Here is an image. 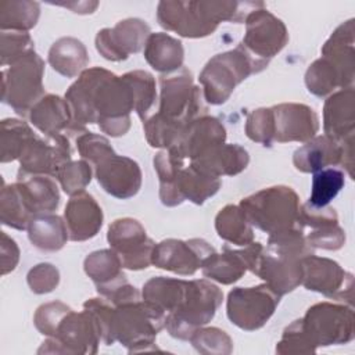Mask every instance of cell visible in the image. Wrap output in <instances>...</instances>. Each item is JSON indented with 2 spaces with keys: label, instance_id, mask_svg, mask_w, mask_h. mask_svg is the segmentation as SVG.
I'll return each instance as SVG.
<instances>
[{
  "label": "cell",
  "instance_id": "obj_1",
  "mask_svg": "<svg viewBox=\"0 0 355 355\" xmlns=\"http://www.w3.org/2000/svg\"><path fill=\"white\" fill-rule=\"evenodd\" d=\"M65 100L72 112L68 135L83 133L87 123H97L111 137L123 136L130 129V112L136 107L133 89L123 76L108 69L86 68L68 87Z\"/></svg>",
  "mask_w": 355,
  "mask_h": 355
},
{
  "label": "cell",
  "instance_id": "obj_2",
  "mask_svg": "<svg viewBox=\"0 0 355 355\" xmlns=\"http://www.w3.org/2000/svg\"><path fill=\"white\" fill-rule=\"evenodd\" d=\"M262 7V1L162 0L157 7V21L165 31L200 39L212 35L220 22H244L250 12Z\"/></svg>",
  "mask_w": 355,
  "mask_h": 355
},
{
  "label": "cell",
  "instance_id": "obj_3",
  "mask_svg": "<svg viewBox=\"0 0 355 355\" xmlns=\"http://www.w3.org/2000/svg\"><path fill=\"white\" fill-rule=\"evenodd\" d=\"M313 251L301 230L270 234L255 275L282 297L301 284V261Z\"/></svg>",
  "mask_w": 355,
  "mask_h": 355
},
{
  "label": "cell",
  "instance_id": "obj_4",
  "mask_svg": "<svg viewBox=\"0 0 355 355\" xmlns=\"http://www.w3.org/2000/svg\"><path fill=\"white\" fill-rule=\"evenodd\" d=\"M268 65V61L252 55L241 43L233 50L214 55L198 76L204 100L211 105L226 103L237 85L250 75L259 73Z\"/></svg>",
  "mask_w": 355,
  "mask_h": 355
},
{
  "label": "cell",
  "instance_id": "obj_5",
  "mask_svg": "<svg viewBox=\"0 0 355 355\" xmlns=\"http://www.w3.org/2000/svg\"><path fill=\"white\" fill-rule=\"evenodd\" d=\"M240 208L257 229L270 234L304 230L300 222V197L290 186L265 187L240 201Z\"/></svg>",
  "mask_w": 355,
  "mask_h": 355
},
{
  "label": "cell",
  "instance_id": "obj_6",
  "mask_svg": "<svg viewBox=\"0 0 355 355\" xmlns=\"http://www.w3.org/2000/svg\"><path fill=\"white\" fill-rule=\"evenodd\" d=\"M166 313L154 304L141 300L114 306L111 333L129 352L157 349L155 338L165 327Z\"/></svg>",
  "mask_w": 355,
  "mask_h": 355
},
{
  "label": "cell",
  "instance_id": "obj_7",
  "mask_svg": "<svg viewBox=\"0 0 355 355\" xmlns=\"http://www.w3.org/2000/svg\"><path fill=\"white\" fill-rule=\"evenodd\" d=\"M222 300V290L211 280H189L187 295L175 311L166 315L165 329L173 338L189 340L197 329L214 319Z\"/></svg>",
  "mask_w": 355,
  "mask_h": 355
},
{
  "label": "cell",
  "instance_id": "obj_8",
  "mask_svg": "<svg viewBox=\"0 0 355 355\" xmlns=\"http://www.w3.org/2000/svg\"><path fill=\"white\" fill-rule=\"evenodd\" d=\"M44 61L31 50L1 72V100L18 115L25 116L44 96Z\"/></svg>",
  "mask_w": 355,
  "mask_h": 355
},
{
  "label": "cell",
  "instance_id": "obj_9",
  "mask_svg": "<svg viewBox=\"0 0 355 355\" xmlns=\"http://www.w3.org/2000/svg\"><path fill=\"white\" fill-rule=\"evenodd\" d=\"M300 319L304 333L316 348L348 344L355 337L354 309L344 302H318Z\"/></svg>",
  "mask_w": 355,
  "mask_h": 355
},
{
  "label": "cell",
  "instance_id": "obj_10",
  "mask_svg": "<svg viewBox=\"0 0 355 355\" xmlns=\"http://www.w3.org/2000/svg\"><path fill=\"white\" fill-rule=\"evenodd\" d=\"M101 331L94 315L85 309L69 311L60 322L55 334L42 343L37 354H82L92 355L98 349Z\"/></svg>",
  "mask_w": 355,
  "mask_h": 355
},
{
  "label": "cell",
  "instance_id": "obj_11",
  "mask_svg": "<svg viewBox=\"0 0 355 355\" xmlns=\"http://www.w3.org/2000/svg\"><path fill=\"white\" fill-rule=\"evenodd\" d=\"M280 295L266 283L254 287H234L226 300L227 319L244 331L263 327L273 316Z\"/></svg>",
  "mask_w": 355,
  "mask_h": 355
},
{
  "label": "cell",
  "instance_id": "obj_12",
  "mask_svg": "<svg viewBox=\"0 0 355 355\" xmlns=\"http://www.w3.org/2000/svg\"><path fill=\"white\" fill-rule=\"evenodd\" d=\"M159 89L158 112L166 118L190 123L207 111L202 90L194 85L193 73L184 67L159 76Z\"/></svg>",
  "mask_w": 355,
  "mask_h": 355
},
{
  "label": "cell",
  "instance_id": "obj_13",
  "mask_svg": "<svg viewBox=\"0 0 355 355\" xmlns=\"http://www.w3.org/2000/svg\"><path fill=\"white\" fill-rule=\"evenodd\" d=\"M302 280L301 284L309 290L330 300L347 302L352 306L354 302V275L343 269V266L324 257H316L315 254L304 257Z\"/></svg>",
  "mask_w": 355,
  "mask_h": 355
},
{
  "label": "cell",
  "instance_id": "obj_14",
  "mask_svg": "<svg viewBox=\"0 0 355 355\" xmlns=\"http://www.w3.org/2000/svg\"><path fill=\"white\" fill-rule=\"evenodd\" d=\"M107 240L111 250L118 255L122 268L141 270L151 265L155 243L147 236L144 226L137 219L119 218L111 222Z\"/></svg>",
  "mask_w": 355,
  "mask_h": 355
},
{
  "label": "cell",
  "instance_id": "obj_15",
  "mask_svg": "<svg viewBox=\"0 0 355 355\" xmlns=\"http://www.w3.org/2000/svg\"><path fill=\"white\" fill-rule=\"evenodd\" d=\"M293 164L302 173L341 165L354 179V141L340 143L326 135L315 136L294 151Z\"/></svg>",
  "mask_w": 355,
  "mask_h": 355
},
{
  "label": "cell",
  "instance_id": "obj_16",
  "mask_svg": "<svg viewBox=\"0 0 355 355\" xmlns=\"http://www.w3.org/2000/svg\"><path fill=\"white\" fill-rule=\"evenodd\" d=\"M214 252L215 248L204 239H165L155 244L151 265L180 276H191Z\"/></svg>",
  "mask_w": 355,
  "mask_h": 355
},
{
  "label": "cell",
  "instance_id": "obj_17",
  "mask_svg": "<svg viewBox=\"0 0 355 355\" xmlns=\"http://www.w3.org/2000/svg\"><path fill=\"white\" fill-rule=\"evenodd\" d=\"M244 22L245 35L241 44L259 60L269 62L288 42L284 22L265 7L250 12Z\"/></svg>",
  "mask_w": 355,
  "mask_h": 355
},
{
  "label": "cell",
  "instance_id": "obj_18",
  "mask_svg": "<svg viewBox=\"0 0 355 355\" xmlns=\"http://www.w3.org/2000/svg\"><path fill=\"white\" fill-rule=\"evenodd\" d=\"M71 144L65 135L35 137L19 157L17 176L47 175L55 178L58 171L71 161Z\"/></svg>",
  "mask_w": 355,
  "mask_h": 355
},
{
  "label": "cell",
  "instance_id": "obj_19",
  "mask_svg": "<svg viewBox=\"0 0 355 355\" xmlns=\"http://www.w3.org/2000/svg\"><path fill=\"white\" fill-rule=\"evenodd\" d=\"M150 26L139 18H126L112 28L97 32L96 50L108 61H123L130 54L139 53L150 36Z\"/></svg>",
  "mask_w": 355,
  "mask_h": 355
},
{
  "label": "cell",
  "instance_id": "obj_20",
  "mask_svg": "<svg viewBox=\"0 0 355 355\" xmlns=\"http://www.w3.org/2000/svg\"><path fill=\"white\" fill-rule=\"evenodd\" d=\"M93 168L101 189L115 198L128 200L136 196L141 187V169L129 157L112 153Z\"/></svg>",
  "mask_w": 355,
  "mask_h": 355
},
{
  "label": "cell",
  "instance_id": "obj_21",
  "mask_svg": "<svg viewBox=\"0 0 355 355\" xmlns=\"http://www.w3.org/2000/svg\"><path fill=\"white\" fill-rule=\"evenodd\" d=\"M273 116V141L305 143L319 130L318 114L309 105L282 103L270 107Z\"/></svg>",
  "mask_w": 355,
  "mask_h": 355
},
{
  "label": "cell",
  "instance_id": "obj_22",
  "mask_svg": "<svg viewBox=\"0 0 355 355\" xmlns=\"http://www.w3.org/2000/svg\"><path fill=\"white\" fill-rule=\"evenodd\" d=\"M300 222L311 232L305 236L311 247L337 251L345 244V232L338 225V215L331 207H312L305 202L300 208Z\"/></svg>",
  "mask_w": 355,
  "mask_h": 355
},
{
  "label": "cell",
  "instance_id": "obj_23",
  "mask_svg": "<svg viewBox=\"0 0 355 355\" xmlns=\"http://www.w3.org/2000/svg\"><path fill=\"white\" fill-rule=\"evenodd\" d=\"M103 219L101 207L86 191L71 196L65 205L64 220L72 241H86L97 236L103 226Z\"/></svg>",
  "mask_w": 355,
  "mask_h": 355
},
{
  "label": "cell",
  "instance_id": "obj_24",
  "mask_svg": "<svg viewBox=\"0 0 355 355\" xmlns=\"http://www.w3.org/2000/svg\"><path fill=\"white\" fill-rule=\"evenodd\" d=\"M225 141L226 129L223 123L215 116L201 115L186 126L179 146L171 150L176 151L182 158L194 161Z\"/></svg>",
  "mask_w": 355,
  "mask_h": 355
},
{
  "label": "cell",
  "instance_id": "obj_25",
  "mask_svg": "<svg viewBox=\"0 0 355 355\" xmlns=\"http://www.w3.org/2000/svg\"><path fill=\"white\" fill-rule=\"evenodd\" d=\"M324 135L340 141H354L355 135V94L354 87L340 89L327 96L323 105Z\"/></svg>",
  "mask_w": 355,
  "mask_h": 355
},
{
  "label": "cell",
  "instance_id": "obj_26",
  "mask_svg": "<svg viewBox=\"0 0 355 355\" xmlns=\"http://www.w3.org/2000/svg\"><path fill=\"white\" fill-rule=\"evenodd\" d=\"M354 19L338 25L322 47V57L326 58L338 72L343 89L352 87L355 76L354 49Z\"/></svg>",
  "mask_w": 355,
  "mask_h": 355
},
{
  "label": "cell",
  "instance_id": "obj_27",
  "mask_svg": "<svg viewBox=\"0 0 355 355\" xmlns=\"http://www.w3.org/2000/svg\"><path fill=\"white\" fill-rule=\"evenodd\" d=\"M83 269L94 283L98 295L105 300L129 283L122 272V263L118 255L111 248L89 254L85 258Z\"/></svg>",
  "mask_w": 355,
  "mask_h": 355
},
{
  "label": "cell",
  "instance_id": "obj_28",
  "mask_svg": "<svg viewBox=\"0 0 355 355\" xmlns=\"http://www.w3.org/2000/svg\"><path fill=\"white\" fill-rule=\"evenodd\" d=\"M31 123L44 136L67 133L72 123V112L65 97L44 94L29 111Z\"/></svg>",
  "mask_w": 355,
  "mask_h": 355
},
{
  "label": "cell",
  "instance_id": "obj_29",
  "mask_svg": "<svg viewBox=\"0 0 355 355\" xmlns=\"http://www.w3.org/2000/svg\"><path fill=\"white\" fill-rule=\"evenodd\" d=\"M250 162L248 151L240 144H220L202 157L191 161L198 169L215 176H234L243 172Z\"/></svg>",
  "mask_w": 355,
  "mask_h": 355
},
{
  "label": "cell",
  "instance_id": "obj_30",
  "mask_svg": "<svg viewBox=\"0 0 355 355\" xmlns=\"http://www.w3.org/2000/svg\"><path fill=\"white\" fill-rule=\"evenodd\" d=\"M19 191L33 215L50 214L60 205V190L55 180L47 175L17 176Z\"/></svg>",
  "mask_w": 355,
  "mask_h": 355
},
{
  "label": "cell",
  "instance_id": "obj_31",
  "mask_svg": "<svg viewBox=\"0 0 355 355\" xmlns=\"http://www.w3.org/2000/svg\"><path fill=\"white\" fill-rule=\"evenodd\" d=\"M144 58L153 69L168 75L183 67L184 49L180 40L165 32H155L146 42Z\"/></svg>",
  "mask_w": 355,
  "mask_h": 355
},
{
  "label": "cell",
  "instance_id": "obj_32",
  "mask_svg": "<svg viewBox=\"0 0 355 355\" xmlns=\"http://www.w3.org/2000/svg\"><path fill=\"white\" fill-rule=\"evenodd\" d=\"M47 61L57 73L65 78H75L86 69L90 58L85 44L79 39L65 36L51 44Z\"/></svg>",
  "mask_w": 355,
  "mask_h": 355
},
{
  "label": "cell",
  "instance_id": "obj_33",
  "mask_svg": "<svg viewBox=\"0 0 355 355\" xmlns=\"http://www.w3.org/2000/svg\"><path fill=\"white\" fill-rule=\"evenodd\" d=\"M26 230L32 245L44 252L60 251L69 240L65 220L51 212L35 215Z\"/></svg>",
  "mask_w": 355,
  "mask_h": 355
},
{
  "label": "cell",
  "instance_id": "obj_34",
  "mask_svg": "<svg viewBox=\"0 0 355 355\" xmlns=\"http://www.w3.org/2000/svg\"><path fill=\"white\" fill-rule=\"evenodd\" d=\"M183 161L184 158L173 150H161L153 159L159 180V200L165 207H176L184 201L178 190V176L184 166Z\"/></svg>",
  "mask_w": 355,
  "mask_h": 355
},
{
  "label": "cell",
  "instance_id": "obj_35",
  "mask_svg": "<svg viewBox=\"0 0 355 355\" xmlns=\"http://www.w3.org/2000/svg\"><path fill=\"white\" fill-rule=\"evenodd\" d=\"M189 280L157 276L143 284L141 298L162 309L166 315L175 311L186 298Z\"/></svg>",
  "mask_w": 355,
  "mask_h": 355
},
{
  "label": "cell",
  "instance_id": "obj_36",
  "mask_svg": "<svg viewBox=\"0 0 355 355\" xmlns=\"http://www.w3.org/2000/svg\"><path fill=\"white\" fill-rule=\"evenodd\" d=\"M201 272L208 280L229 286L244 276L247 265L240 250H233L225 245L220 254L215 251L202 262Z\"/></svg>",
  "mask_w": 355,
  "mask_h": 355
},
{
  "label": "cell",
  "instance_id": "obj_37",
  "mask_svg": "<svg viewBox=\"0 0 355 355\" xmlns=\"http://www.w3.org/2000/svg\"><path fill=\"white\" fill-rule=\"evenodd\" d=\"M222 186L220 178H215L193 164L183 166L178 176V190L183 200H189L196 205H202L208 198L214 197Z\"/></svg>",
  "mask_w": 355,
  "mask_h": 355
},
{
  "label": "cell",
  "instance_id": "obj_38",
  "mask_svg": "<svg viewBox=\"0 0 355 355\" xmlns=\"http://www.w3.org/2000/svg\"><path fill=\"white\" fill-rule=\"evenodd\" d=\"M218 236L234 245L245 247L254 241V229L240 205L229 204L215 216Z\"/></svg>",
  "mask_w": 355,
  "mask_h": 355
},
{
  "label": "cell",
  "instance_id": "obj_39",
  "mask_svg": "<svg viewBox=\"0 0 355 355\" xmlns=\"http://www.w3.org/2000/svg\"><path fill=\"white\" fill-rule=\"evenodd\" d=\"M187 125L189 123L166 118L157 112L143 122V129L146 140L151 147L171 150L179 146Z\"/></svg>",
  "mask_w": 355,
  "mask_h": 355
},
{
  "label": "cell",
  "instance_id": "obj_40",
  "mask_svg": "<svg viewBox=\"0 0 355 355\" xmlns=\"http://www.w3.org/2000/svg\"><path fill=\"white\" fill-rule=\"evenodd\" d=\"M36 137L31 126L17 118L1 121L0 133V161L1 164L19 159L26 146Z\"/></svg>",
  "mask_w": 355,
  "mask_h": 355
},
{
  "label": "cell",
  "instance_id": "obj_41",
  "mask_svg": "<svg viewBox=\"0 0 355 355\" xmlns=\"http://www.w3.org/2000/svg\"><path fill=\"white\" fill-rule=\"evenodd\" d=\"M40 17V4L31 0L0 1V29L21 31L32 29Z\"/></svg>",
  "mask_w": 355,
  "mask_h": 355
},
{
  "label": "cell",
  "instance_id": "obj_42",
  "mask_svg": "<svg viewBox=\"0 0 355 355\" xmlns=\"http://www.w3.org/2000/svg\"><path fill=\"white\" fill-rule=\"evenodd\" d=\"M33 216L35 215L28 208L17 182L7 186L3 183L0 193L1 223L17 230H26Z\"/></svg>",
  "mask_w": 355,
  "mask_h": 355
},
{
  "label": "cell",
  "instance_id": "obj_43",
  "mask_svg": "<svg viewBox=\"0 0 355 355\" xmlns=\"http://www.w3.org/2000/svg\"><path fill=\"white\" fill-rule=\"evenodd\" d=\"M345 186V173L337 166L324 168L313 173L311 196L306 201L312 207H327Z\"/></svg>",
  "mask_w": 355,
  "mask_h": 355
},
{
  "label": "cell",
  "instance_id": "obj_44",
  "mask_svg": "<svg viewBox=\"0 0 355 355\" xmlns=\"http://www.w3.org/2000/svg\"><path fill=\"white\" fill-rule=\"evenodd\" d=\"M305 85L309 93L316 97H326L336 89H343L341 79L336 68L323 57L315 60L305 72Z\"/></svg>",
  "mask_w": 355,
  "mask_h": 355
},
{
  "label": "cell",
  "instance_id": "obj_45",
  "mask_svg": "<svg viewBox=\"0 0 355 355\" xmlns=\"http://www.w3.org/2000/svg\"><path fill=\"white\" fill-rule=\"evenodd\" d=\"M122 76L129 82L133 89L136 98L135 112L144 122L148 118V112L157 100L155 79L150 72L141 69L126 72Z\"/></svg>",
  "mask_w": 355,
  "mask_h": 355
},
{
  "label": "cell",
  "instance_id": "obj_46",
  "mask_svg": "<svg viewBox=\"0 0 355 355\" xmlns=\"http://www.w3.org/2000/svg\"><path fill=\"white\" fill-rule=\"evenodd\" d=\"M193 348L204 355H229L233 351L230 336L219 327H200L189 338Z\"/></svg>",
  "mask_w": 355,
  "mask_h": 355
},
{
  "label": "cell",
  "instance_id": "obj_47",
  "mask_svg": "<svg viewBox=\"0 0 355 355\" xmlns=\"http://www.w3.org/2000/svg\"><path fill=\"white\" fill-rule=\"evenodd\" d=\"M93 175L92 165L85 161H69L57 173L55 179L60 182L61 189L68 194L73 196L85 191V187L90 183Z\"/></svg>",
  "mask_w": 355,
  "mask_h": 355
},
{
  "label": "cell",
  "instance_id": "obj_48",
  "mask_svg": "<svg viewBox=\"0 0 355 355\" xmlns=\"http://www.w3.org/2000/svg\"><path fill=\"white\" fill-rule=\"evenodd\" d=\"M316 347L309 341L306 334L302 330L301 319L291 322L282 334V338L276 344V354L279 355H302V354H315Z\"/></svg>",
  "mask_w": 355,
  "mask_h": 355
},
{
  "label": "cell",
  "instance_id": "obj_49",
  "mask_svg": "<svg viewBox=\"0 0 355 355\" xmlns=\"http://www.w3.org/2000/svg\"><path fill=\"white\" fill-rule=\"evenodd\" d=\"M33 40L28 32L1 31L0 33V57L1 65H11L31 50H35Z\"/></svg>",
  "mask_w": 355,
  "mask_h": 355
},
{
  "label": "cell",
  "instance_id": "obj_50",
  "mask_svg": "<svg viewBox=\"0 0 355 355\" xmlns=\"http://www.w3.org/2000/svg\"><path fill=\"white\" fill-rule=\"evenodd\" d=\"M244 132L247 137L265 147L273 143V116L270 108H257L247 115Z\"/></svg>",
  "mask_w": 355,
  "mask_h": 355
},
{
  "label": "cell",
  "instance_id": "obj_51",
  "mask_svg": "<svg viewBox=\"0 0 355 355\" xmlns=\"http://www.w3.org/2000/svg\"><path fill=\"white\" fill-rule=\"evenodd\" d=\"M76 148L82 159L87 161L92 166H94L101 159L111 155L112 153H115L107 137L93 132H86V130L78 135Z\"/></svg>",
  "mask_w": 355,
  "mask_h": 355
},
{
  "label": "cell",
  "instance_id": "obj_52",
  "mask_svg": "<svg viewBox=\"0 0 355 355\" xmlns=\"http://www.w3.org/2000/svg\"><path fill=\"white\" fill-rule=\"evenodd\" d=\"M71 309H72L71 306H68L61 301L42 304L35 312L33 324L40 334L53 337L55 334V330L60 322Z\"/></svg>",
  "mask_w": 355,
  "mask_h": 355
},
{
  "label": "cell",
  "instance_id": "obj_53",
  "mask_svg": "<svg viewBox=\"0 0 355 355\" xmlns=\"http://www.w3.org/2000/svg\"><path fill=\"white\" fill-rule=\"evenodd\" d=\"M26 282L35 294H47L57 288L60 283V272L54 265L42 262L28 272Z\"/></svg>",
  "mask_w": 355,
  "mask_h": 355
},
{
  "label": "cell",
  "instance_id": "obj_54",
  "mask_svg": "<svg viewBox=\"0 0 355 355\" xmlns=\"http://www.w3.org/2000/svg\"><path fill=\"white\" fill-rule=\"evenodd\" d=\"M19 261V248L14 239L1 232V275L12 272Z\"/></svg>",
  "mask_w": 355,
  "mask_h": 355
},
{
  "label": "cell",
  "instance_id": "obj_55",
  "mask_svg": "<svg viewBox=\"0 0 355 355\" xmlns=\"http://www.w3.org/2000/svg\"><path fill=\"white\" fill-rule=\"evenodd\" d=\"M58 6L67 7L78 14H92L98 6V1H79V3H58Z\"/></svg>",
  "mask_w": 355,
  "mask_h": 355
}]
</instances>
